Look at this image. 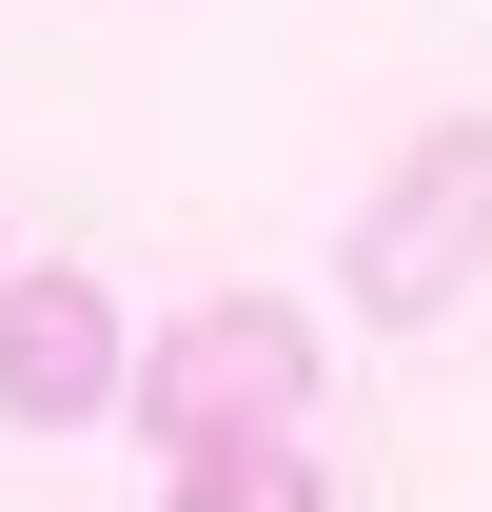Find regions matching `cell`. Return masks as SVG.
<instances>
[{"label": "cell", "mask_w": 492, "mask_h": 512, "mask_svg": "<svg viewBox=\"0 0 492 512\" xmlns=\"http://www.w3.org/2000/svg\"><path fill=\"white\" fill-rule=\"evenodd\" d=\"M178 512H335V473L296 434H217V453H178Z\"/></svg>", "instance_id": "cell-4"}, {"label": "cell", "mask_w": 492, "mask_h": 512, "mask_svg": "<svg viewBox=\"0 0 492 512\" xmlns=\"http://www.w3.org/2000/svg\"><path fill=\"white\" fill-rule=\"evenodd\" d=\"M296 394H315V316L296 296H197L178 335H138L119 414L158 453H217V434H296Z\"/></svg>", "instance_id": "cell-1"}, {"label": "cell", "mask_w": 492, "mask_h": 512, "mask_svg": "<svg viewBox=\"0 0 492 512\" xmlns=\"http://www.w3.org/2000/svg\"><path fill=\"white\" fill-rule=\"evenodd\" d=\"M119 375H138L119 296H99L79 256H0V414H20V434H99Z\"/></svg>", "instance_id": "cell-3"}, {"label": "cell", "mask_w": 492, "mask_h": 512, "mask_svg": "<svg viewBox=\"0 0 492 512\" xmlns=\"http://www.w3.org/2000/svg\"><path fill=\"white\" fill-rule=\"evenodd\" d=\"M473 276H492V119H433L414 158L374 178V217H355V316L374 335H433Z\"/></svg>", "instance_id": "cell-2"}]
</instances>
